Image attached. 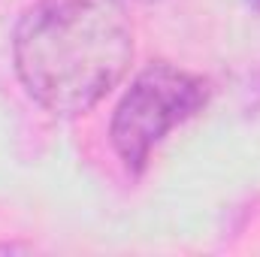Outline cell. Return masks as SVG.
Returning a JSON list of instances; mask_svg holds the SVG:
<instances>
[{
	"mask_svg": "<svg viewBox=\"0 0 260 257\" xmlns=\"http://www.w3.org/2000/svg\"><path fill=\"white\" fill-rule=\"evenodd\" d=\"M209 79L167 61L145 67L124 91L112 115V145L124 167L139 173L164 136L209 103Z\"/></svg>",
	"mask_w": 260,
	"mask_h": 257,
	"instance_id": "cell-2",
	"label": "cell"
},
{
	"mask_svg": "<svg viewBox=\"0 0 260 257\" xmlns=\"http://www.w3.org/2000/svg\"><path fill=\"white\" fill-rule=\"evenodd\" d=\"M112 3H157V0H112Z\"/></svg>",
	"mask_w": 260,
	"mask_h": 257,
	"instance_id": "cell-3",
	"label": "cell"
},
{
	"mask_svg": "<svg viewBox=\"0 0 260 257\" xmlns=\"http://www.w3.org/2000/svg\"><path fill=\"white\" fill-rule=\"evenodd\" d=\"M251 3H257V6H260V0H251Z\"/></svg>",
	"mask_w": 260,
	"mask_h": 257,
	"instance_id": "cell-4",
	"label": "cell"
},
{
	"mask_svg": "<svg viewBox=\"0 0 260 257\" xmlns=\"http://www.w3.org/2000/svg\"><path fill=\"white\" fill-rule=\"evenodd\" d=\"M24 91L55 115L94 109L130 70L133 30L112 0H40L12 37Z\"/></svg>",
	"mask_w": 260,
	"mask_h": 257,
	"instance_id": "cell-1",
	"label": "cell"
}]
</instances>
